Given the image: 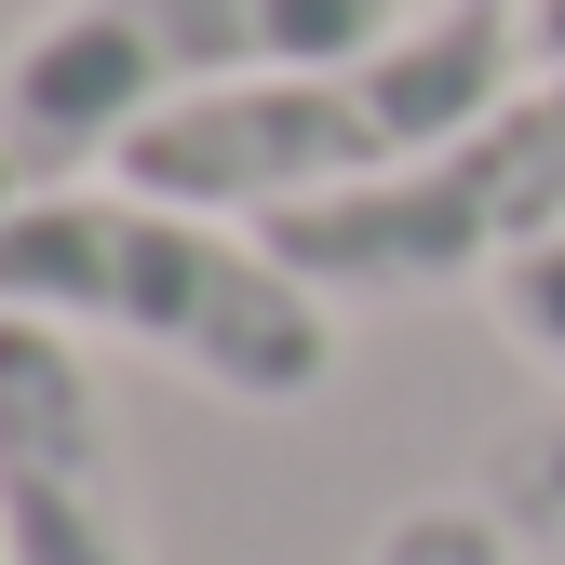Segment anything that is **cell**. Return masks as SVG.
<instances>
[{
	"mask_svg": "<svg viewBox=\"0 0 565 565\" xmlns=\"http://www.w3.org/2000/svg\"><path fill=\"white\" fill-rule=\"evenodd\" d=\"M499 323H512V350L539 377H565V243H539V256L499 269Z\"/></svg>",
	"mask_w": 565,
	"mask_h": 565,
	"instance_id": "obj_8",
	"label": "cell"
},
{
	"mask_svg": "<svg viewBox=\"0 0 565 565\" xmlns=\"http://www.w3.org/2000/svg\"><path fill=\"white\" fill-rule=\"evenodd\" d=\"M0 565H135L108 377L67 323L0 310Z\"/></svg>",
	"mask_w": 565,
	"mask_h": 565,
	"instance_id": "obj_5",
	"label": "cell"
},
{
	"mask_svg": "<svg viewBox=\"0 0 565 565\" xmlns=\"http://www.w3.org/2000/svg\"><path fill=\"white\" fill-rule=\"evenodd\" d=\"M512 54H525L512 0H431V14H404L391 41L337 54V67H269V82L162 108L149 135H121V189L230 216V230H269L297 202H337V189L471 135L499 95H525Z\"/></svg>",
	"mask_w": 565,
	"mask_h": 565,
	"instance_id": "obj_2",
	"label": "cell"
},
{
	"mask_svg": "<svg viewBox=\"0 0 565 565\" xmlns=\"http://www.w3.org/2000/svg\"><path fill=\"white\" fill-rule=\"evenodd\" d=\"M14 202H28V175H14V149H0V216H14Z\"/></svg>",
	"mask_w": 565,
	"mask_h": 565,
	"instance_id": "obj_10",
	"label": "cell"
},
{
	"mask_svg": "<svg viewBox=\"0 0 565 565\" xmlns=\"http://www.w3.org/2000/svg\"><path fill=\"white\" fill-rule=\"evenodd\" d=\"M484 512L512 539H552L565 552V417H539L525 445H499V484H484Z\"/></svg>",
	"mask_w": 565,
	"mask_h": 565,
	"instance_id": "obj_7",
	"label": "cell"
},
{
	"mask_svg": "<svg viewBox=\"0 0 565 565\" xmlns=\"http://www.w3.org/2000/svg\"><path fill=\"white\" fill-rule=\"evenodd\" d=\"M525 54H539V67H565V0H525Z\"/></svg>",
	"mask_w": 565,
	"mask_h": 565,
	"instance_id": "obj_9",
	"label": "cell"
},
{
	"mask_svg": "<svg viewBox=\"0 0 565 565\" xmlns=\"http://www.w3.org/2000/svg\"><path fill=\"white\" fill-rule=\"evenodd\" d=\"M0 310L149 350L230 404H310L337 377V297L269 256V230L149 189H28L0 216Z\"/></svg>",
	"mask_w": 565,
	"mask_h": 565,
	"instance_id": "obj_1",
	"label": "cell"
},
{
	"mask_svg": "<svg viewBox=\"0 0 565 565\" xmlns=\"http://www.w3.org/2000/svg\"><path fill=\"white\" fill-rule=\"evenodd\" d=\"M404 28V0H54L0 54V149L28 189H67L82 162H121L189 95L269 82V67H337Z\"/></svg>",
	"mask_w": 565,
	"mask_h": 565,
	"instance_id": "obj_3",
	"label": "cell"
},
{
	"mask_svg": "<svg viewBox=\"0 0 565 565\" xmlns=\"http://www.w3.org/2000/svg\"><path fill=\"white\" fill-rule=\"evenodd\" d=\"M539 243H565V67H539L445 149L269 216V256L323 297H445V282H499Z\"/></svg>",
	"mask_w": 565,
	"mask_h": 565,
	"instance_id": "obj_4",
	"label": "cell"
},
{
	"mask_svg": "<svg viewBox=\"0 0 565 565\" xmlns=\"http://www.w3.org/2000/svg\"><path fill=\"white\" fill-rule=\"evenodd\" d=\"M364 565H512V525L484 512V499H404L364 539Z\"/></svg>",
	"mask_w": 565,
	"mask_h": 565,
	"instance_id": "obj_6",
	"label": "cell"
},
{
	"mask_svg": "<svg viewBox=\"0 0 565 565\" xmlns=\"http://www.w3.org/2000/svg\"><path fill=\"white\" fill-rule=\"evenodd\" d=\"M512 14H525V0H512Z\"/></svg>",
	"mask_w": 565,
	"mask_h": 565,
	"instance_id": "obj_11",
	"label": "cell"
}]
</instances>
